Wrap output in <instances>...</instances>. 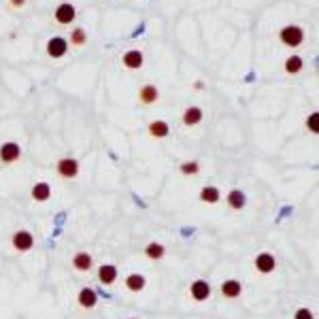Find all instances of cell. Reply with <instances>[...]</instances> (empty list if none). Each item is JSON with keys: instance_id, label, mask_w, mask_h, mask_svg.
Masks as SVG:
<instances>
[{"instance_id": "cell-1", "label": "cell", "mask_w": 319, "mask_h": 319, "mask_svg": "<svg viewBox=\"0 0 319 319\" xmlns=\"http://www.w3.org/2000/svg\"><path fill=\"white\" fill-rule=\"evenodd\" d=\"M279 40L285 47H298L304 40V30L296 24H290L279 30Z\"/></svg>"}, {"instance_id": "cell-2", "label": "cell", "mask_w": 319, "mask_h": 319, "mask_svg": "<svg viewBox=\"0 0 319 319\" xmlns=\"http://www.w3.org/2000/svg\"><path fill=\"white\" fill-rule=\"evenodd\" d=\"M11 247L19 253H26L34 247V234L30 230H15L11 236Z\"/></svg>"}, {"instance_id": "cell-3", "label": "cell", "mask_w": 319, "mask_h": 319, "mask_svg": "<svg viewBox=\"0 0 319 319\" xmlns=\"http://www.w3.org/2000/svg\"><path fill=\"white\" fill-rule=\"evenodd\" d=\"M253 266H255V270H258L260 275H270V272L277 270V258L272 253H268V251H262V253L255 255Z\"/></svg>"}, {"instance_id": "cell-4", "label": "cell", "mask_w": 319, "mask_h": 319, "mask_svg": "<svg viewBox=\"0 0 319 319\" xmlns=\"http://www.w3.org/2000/svg\"><path fill=\"white\" fill-rule=\"evenodd\" d=\"M56 170L62 179H75L79 174V162L75 158H60L56 164Z\"/></svg>"}, {"instance_id": "cell-5", "label": "cell", "mask_w": 319, "mask_h": 319, "mask_svg": "<svg viewBox=\"0 0 319 319\" xmlns=\"http://www.w3.org/2000/svg\"><path fill=\"white\" fill-rule=\"evenodd\" d=\"M22 158V147L17 145L15 141H9L0 145V162L3 164H15Z\"/></svg>"}, {"instance_id": "cell-6", "label": "cell", "mask_w": 319, "mask_h": 319, "mask_svg": "<svg viewBox=\"0 0 319 319\" xmlns=\"http://www.w3.org/2000/svg\"><path fill=\"white\" fill-rule=\"evenodd\" d=\"M211 285L207 279H196V281H192L190 285V296H192V300H196V302H204V300H209L211 298Z\"/></svg>"}, {"instance_id": "cell-7", "label": "cell", "mask_w": 319, "mask_h": 319, "mask_svg": "<svg viewBox=\"0 0 319 319\" xmlns=\"http://www.w3.org/2000/svg\"><path fill=\"white\" fill-rule=\"evenodd\" d=\"M75 17H77V9H75L73 5H68V3H62V5L56 9V13H54V19H56L60 26L73 24Z\"/></svg>"}, {"instance_id": "cell-8", "label": "cell", "mask_w": 319, "mask_h": 319, "mask_svg": "<svg viewBox=\"0 0 319 319\" xmlns=\"http://www.w3.org/2000/svg\"><path fill=\"white\" fill-rule=\"evenodd\" d=\"M219 292L223 298H228V300H236V298H241V294H243V283L239 279H225L219 285Z\"/></svg>"}, {"instance_id": "cell-9", "label": "cell", "mask_w": 319, "mask_h": 319, "mask_svg": "<svg viewBox=\"0 0 319 319\" xmlns=\"http://www.w3.org/2000/svg\"><path fill=\"white\" fill-rule=\"evenodd\" d=\"M73 268L77 272H89L94 268V258H92V253L87 251H77L73 255Z\"/></svg>"}, {"instance_id": "cell-10", "label": "cell", "mask_w": 319, "mask_h": 319, "mask_svg": "<svg viewBox=\"0 0 319 319\" xmlns=\"http://www.w3.org/2000/svg\"><path fill=\"white\" fill-rule=\"evenodd\" d=\"M66 51H68V40L66 38H62V36H54V38H49V43H47V54L49 58H62V56H66Z\"/></svg>"}, {"instance_id": "cell-11", "label": "cell", "mask_w": 319, "mask_h": 319, "mask_svg": "<svg viewBox=\"0 0 319 319\" xmlns=\"http://www.w3.org/2000/svg\"><path fill=\"white\" fill-rule=\"evenodd\" d=\"M143 62H145V58H143V54H141L139 49H130V51H126V54L121 56V64L126 66L128 70L143 68Z\"/></svg>"}, {"instance_id": "cell-12", "label": "cell", "mask_w": 319, "mask_h": 319, "mask_svg": "<svg viewBox=\"0 0 319 319\" xmlns=\"http://www.w3.org/2000/svg\"><path fill=\"white\" fill-rule=\"evenodd\" d=\"M123 285H126V290L132 292V294H141L143 290H145L147 285V279L143 277L141 272H130L126 279H123Z\"/></svg>"}, {"instance_id": "cell-13", "label": "cell", "mask_w": 319, "mask_h": 319, "mask_svg": "<svg viewBox=\"0 0 319 319\" xmlns=\"http://www.w3.org/2000/svg\"><path fill=\"white\" fill-rule=\"evenodd\" d=\"M117 277H119V270H117V266H113V264H102L98 266V281L102 285H113L117 281Z\"/></svg>"}, {"instance_id": "cell-14", "label": "cell", "mask_w": 319, "mask_h": 319, "mask_svg": "<svg viewBox=\"0 0 319 319\" xmlns=\"http://www.w3.org/2000/svg\"><path fill=\"white\" fill-rule=\"evenodd\" d=\"M77 302L81 308H94L98 304V294L94 287H83L79 294H77Z\"/></svg>"}, {"instance_id": "cell-15", "label": "cell", "mask_w": 319, "mask_h": 319, "mask_svg": "<svg viewBox=\"0 0 319 319\" xmlns=\"http://www.w3.org/2000/svg\"><path fill=\"white\" fill-rule=\"evenodd\" d=\"M160 100V92L156 85H151V83H145V85H141L139 89V102L141 105H153V102H158Z\"/></svg>"}, {"instance_id": "cell-16", "label": "cell", "mask_w": 319, "mask_h": 319, "mask_svg": "<svg viewBox=\"0 0 319 319\" xmlns=\"http://www.w3.org/2000/svg\"><path fill=\"white\" fill-rule=\"evenodd\" d=\"M30 196H32L34 202H47L51 198V185L47 181H38L32 185V190H30Z\"/></svg>"}, {"instance_id": "cell-17", "label": "cell", "mask_w": 319, "mask_h": 319, "mask_svg": "<svg viewBox=\"0 0 319 319\" xmlns=\"http://www.w3.org/2000/svg\"><path fill=\"white\" fill-rule=\"evenodd\" d=\"M225 202H228V207L232 211H243L247 207V196L243 190H230L228 196H225Z\"/></svg>"}, {"instance_id": "cell-18", "label": "cell", "mask_w": 319, "mask_h": 319, "mask_svg": "<svg viewBox=\"0 0 319 319\" xmlns=\"http://www.w3.org/2000/svg\"><path fill=\"white\" fill-rule=\"evenodd\" d=\"M198 198L204 204H217L221 200V192H219V188H215V185H204L198 194Z\"/></svg>"}, {"instance_id": "cell-19", "label": "cell", "mask_w": 319, "mask_h": 319, "mask_svg": "<svg viewBox=\"0 0 319 319\" xmlns=\"http://www.w3.org/2000/svg\"><path fill=\"white\" fill-rule=\"evenodd\" d=\"M164 255H166V247H164L162 243L151 241V243H147V245H145V258H147V260L158 262V260H162V258H164Z\"/></svg>"}, {"instance_id": "cell-20", "label": "cell", "mask_w": 319, "mask_h": 319, "mask_svg": "<svg viewBox=\"0 0 319 319\" xmlns=\"http://www.w3.org/2000/svg\"><path fill=\"white\" fill-rule=\"evenodd\" d=\"M202 117H204V113H202L200 107H188V109L183 111V123H185L188 128L198 126V123L202 121Z\"/></svg>"}, {"instance_id": "cell-21", "label": "cell", "mask_w": 319, "mask_h": 319, "mask_svg": "<svg viewBox=\"0 0 319 319\" xmlns=\"http://www.w3.org/2000/svg\"><path fill=\"white\" fill-rule=\"evenodd\" d=\"M149 134L153 136V139H166L168 134H170V126L164 119H153L151 123H149Z\"/></svg>"}, {"instance_id": "cell-22", "label": "cell", "mask_w": 319, "mask_h": 319, "mask_svg": "<svg viewBox=\"0 0 319 319\" xmlns=\"http://www.w3.org/2000/svg\"><path fill=\"white\" fill-rule=\"evenodd\" d=\"M302 66H304V62H302L300 56H290V58L285 60V70L290 75H298L302 70Z\"/></svg>"}, {"instance_id": "cell-23", "label": "cell", "mask_w": 319, "mask_h": 319, "mask_svg": "<svg viewBox=\"0 0 319 319\" xmlns=\"http://www.w3.org/2000/svg\"><path fill=\"white\" fill-rule=\"evenodd\" d=\"M85 40H87V34H85L83 28H75L73 32H70V45L73 47H83Z\"/></svg>"}, {"instance_id": "cell-24", "label": "cell", "mask_w": 319, "mask_h": 319, "mask_svg": "<svg viewBox=\"0 0 319 319\" xmlns=\"http://www.w3.org/2000/svg\"><path fill=\"white\" fill-rule=\"evenodd\" d=\"M181 174H188V177H192V174H198L200 172V166H198V162H183L181 166H179Z\"/></svg>"}, {"instance_id": "cell-25", "label": "cell", "mask_w": 319, "mask_h": 319, "mask_svg": "<svg viewBox=\"0 0 319 319\" xmlns=\"http://www.w3.org/2000/svg\"><path fill=\"white\" fill-rule=\"evenodd\" d=\"M306 128L313 132V134H317L319 132V115L317 113H311V115H308V119H306Z\"/></svg>"}, {"instance_id": "cell-26", "label": "cell", "mask_w": 319, "mask_h": 319, "mask_svg": "<svg viewBox=\"0 0 319 319\" xmlns=\"http://www.w3.org/2000/svg\"><path fill=\"white\" fill-rule=\"evenodd\" d=\"M294 319H315V315L311 313V308H298V311L294 313Z\"/></svg>"}, {"instance_id": "cell-27", "label": "cell", "mask_w": 319, "mask_h": 319, "mask_svg": "<svg viewBox=\"0 0 319 319\" xmlns=\"http://www.w3.org/2000/svg\"><path fill=\"white\" fill-rule=\"evenodd\" d=\"M9 5H11L13 9H22L26 5V0H9Z\"/></svg>"}, {"instance_id": "cell-28", "label": "cell", "mask_w": 319, "mask_h": 319, "mask_svg": "<svg viewBox=\"0 0 319 319\" xmlns=\"http://www.w3.org/2000/svg\"><path fill=\"white\" fill-rule=\"evenodd\" d=\"M128 319H134V317H128Z\"/></svg>"}]
</instances>
